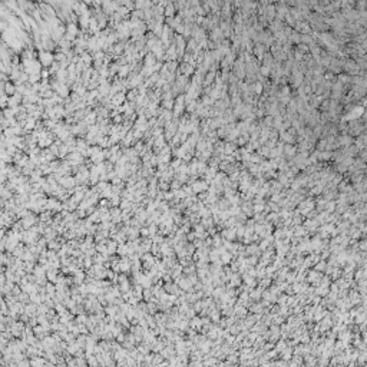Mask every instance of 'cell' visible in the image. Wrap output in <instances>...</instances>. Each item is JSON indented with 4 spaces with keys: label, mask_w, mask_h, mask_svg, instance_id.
<instances>
[{
    "label": "cell",
    "mask_w": 367,
    "mask_h": 367,
    "mask_svg": "<svg viewBox=\"0 0 367 367\" xmlns=\"http://www.w3.org/2000/svg\"><path fill=\"white\" fill-rule=\"evenodd\" d=\"M208 182L207 181H194L191 184V188L194 191V194H200L202 191H208Z\"/></svg>",
    "instance_id": "obj_1"
},
{
    "label": "cell",
    "mask_w": 367,
    "mask_h": 367,
    "mask_svg": "<svg viewBox=\"0 0 367 367\" xmlns=\"http://www.w3.org/2000/svg\"><path fill=\"white\" fill-rule=\"evenodd\" d=\"M297 154V146L294 144H284L283 146V155L285 156V158H293V156Z\"/></svg>",
    "instance_id": "obj_2"
},
{
    "label": "cell",
    "mask_w": 367,
    "mask_h": 367,
    "mask_svg": "<svg viewBox=\"0 0 367 367\" xmlns=\"http://www.w3.org/2000/svg\"><path fill=\"white\" fill-rule=\"evenodd\" d=\"M179 69H181L179 72H181L182 75L188 76V78H189V76H192V75L195 73V67L192 66V65H189V63H185V62H184V63H181Z\"/></svg>",
    "instance_id": "obj_3"
},
{
    "label": "cell",
    "mask_w": 367,
    "mask_h": 367,
    "mask_svg": "<svg viewBox=\"0 0 367 367\" xmlns=\"http://www.w3.org/2000/svg\"><path fill=\"white\" fill-rule=\"evenodd\" d=\"M201 326H202V323H201V317L200 315H194L192 318H189V327L191 328H194V330H200Z\"/></svg>",
    "instance_id": "obj_4"
},
{
    "label": "cell",
    "mask_w": 367,
    "mask_h": 367,
    "mask_svg": "<svg viewBox=\"0 0 367 367\" xmlns=\"http://www.w3.org/2000/svg\"><path fill=\"white\" fill-rule=\"evenodd\" d=\"M233 258H234V255L230 253V251H224V253L220 254V261L222 263V265H225V264H230V263L233 261Z\"/></svg>",
    "instance_id": "obj_5"
},
{
    "label": "cell",
    "mask_w": 367,
    "mask_h": 367,
    "mask_svg": "<svg viewBox=\"0 0 367 367\" xmlns=\"http://www.w3.org/2000/svg\"><path fill=\"white\" fill-rule=\"evenodd\" d=\"M280 354H281V357L287 361V360H291V357H293V347L291 346H287L284 350H281L280 351Z\"/></svg>",
    "instance_id": "obj_6"
},
{
    "label": "cell",
    "mask_w": 367,
    "mask_h": 367,
    "mask_svg": "<svg viewBox=\"0 0 367 367\" xmlns=\"http://www.w3.org/2000/svg\"><path fill=\"white\" fill-rule=\"evenodd\" d=\"M326 265H327V261H326V260H320V261H317V263L313 265V268H314L315 271H318V273H323L324 268H326Z\"/></svg>",
    "instance_id": "obj_7"
},
{
    "label": "cell",
    "mask_w": 367,
    "mask_h": 367,
    "mask_svg": "<svg viewBox=\"0 0 367 367\" xmlns=\"http://www.w3.org/2000/svg\"><path fill=\"white\" fill-rule=\"evenodd\" d=\"M334 208H336V201H327L326 205H324V210L328 212H334Z\"/></svg>",
    "instance_id": "obj_8"
},
{
    "label": "cell",
    "mask_w": 367,
    "mask_h": 367,
    "mask_svg": "<svg viewBox=\"0 0 367 367\" xmlns=\"http://www.w3.org/2000/svg\"><path fill=\"white\" fill-rule=\"evenodd\" d=\"M165 13H167L168 17H174L175 16V7L172 4H168L167 9H165Z\"/></svg>",
    "instance_id": "obj_9"
},
{
    "label": "cell",
    "mask_w": 367,
    "mask_h": 367,
    "mask_svg": "<svg viewBox=\"0 0 367 367\" xmlns=\"http://www.w3.org/2000/svg\"><path fill=\"white\" fill-rule=\"evenodd\" d=\"M169 188L172 189V191H175V189L182 188V185H181V182H179L178 179H174V181H171V185H169Z\"/></svg>",
    "instance_id": "obj_10"
},
{
    "label": "cell",
    "mask_w": 367,
    "mask_h": 367,
    "mask_svg": "<svg viewBox=\"0 0 367 367\" xmlns=\"http://www.w3.org/2000/svg\"><path fill=\"white\" fill-rule=\"evenodd\" d=\"M295 49L300 50V52H303V53H308V45H305V43H298Z\"/></svg>",
    "instance_id": "obj_11"
},
{
    "label": "cell",
    "mask_w": 367,
    "mask_h": 367,
    "mask_svg": "<svg viewBox=\"0 0 367 367\" xmlns=\"http://www.w3.org/2000/svg\"><path fill=\"white\" fill-rule=\"evenodd\" d=\"M185 235H187V241H189V243H192V241L197 238V235H195L194 231H189V233H187Z\"/></svg>",
    "instance_id": "obj_12"
},
{
    "label": "cell",
    "mask_w": 367,
    "mask_h": 367,
    "mask_svg": "<svg viewBox=\"0 0 367 367\" xmlns=\"http://www.w3.org/2000/svg\"><path fill=\"white\" fill-rule=\"evenodd\" d=\"M164 198L167 201L174 200V191H172V192H165V194H164Z\"/></svg>",
    "instance_id": "obj_13"
},
{
    "label": "cell",
    "mask_w": 367,
    "mask_h": 367,
    "mask_svg": "<svg viewBox=\"0 0 367 367\" xmlns=\"http://www.w3.org/2000/svg\"><path fill=\"white\" fill-rule=\"evenodd\" d=\"M159 188H162V189H168V188H169V185H168V182H167V181H162V182L159 184Z\"/></svg>",
    "instance_id": "obj_14"
}]
</instances>
